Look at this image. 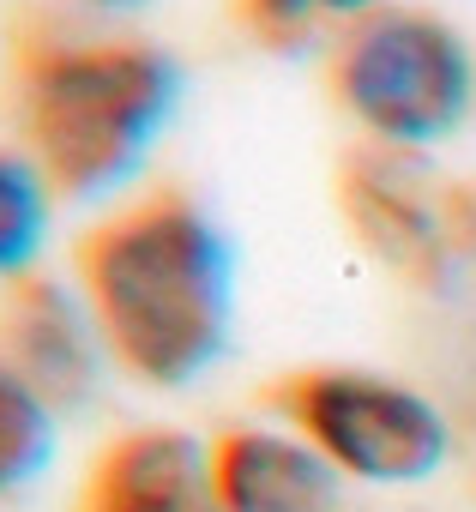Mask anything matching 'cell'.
Here are the masks:
<instances>
[{
	"label": "cell",
	"instance_id": "obj_1",
	"mask_svg": "<svg viewBox=\"0 0 476 512\" xmlns=\"http://www.w3.org/2000/svg\"><path fill=\"white\" fill-rule=\"evenodd\" d=\"M79 284L103 350L151 380H199L229 338V241L187 193H151L79 241Z\"/></svg>",
	"mask_w": 476,
	"mask_h": 512
},
{
	"label": "cell",
	"instance_id": "obj_2",
	"mask_svg": "<svg viewBox=\"0 0 476 512\" xmlns=\"http://www.w3.org/2000/svg\"><path fill=\"white\" fill-rule=\"evenodd\" d=\"M181 73L151 43H73L37 37L19 49L25 139L67 199L121 187L175 109Z\"/></svg>",
	"mask_w": 476,
	"mask_h": 512
},
{
	"label": "cell",
	"instance_id": "obj_3",
	"mask_svg": "<svg viewBox=\"0 0 476 512\" xmlns=\"http://www.w3.org/2000/svg\"><path fill=\"white\" fill-rule=\"evenodd\" d=\"M332 79H338L344 109L368 133L404 151L446 139L464 121L470 85H476L458 31L428 13H398V7L368 13L344 37Z\"/></svg>",
	"mask_w": 476,
	"mask_h": 512
},
{
	"label": "cell",
	"instance_id": "obj_4",
	"mask_svg": "<svg viewBox=\"0 0 476 512\" xmlns=\"http://www.w3.org/2000/svg\"><path fill=\"white\" fill-rule=\"evenodd\" d=\"M272 404L332 470L362 482H428L452 452L446 416L422 392L380 374H356V368L290 374L272 392Z\"/></svg>",
	"mask_w": 476,
	"mask_h": 512
},
{
	"label": "cell",
	"instance_id": "obj_5",
	"mask_svg": "<svg viewBox=\"0 0 476 512\" xmlns=\"http://www.w3.org/2000/svg\"><path fill=\"white\" fill-rule=\"evenodd\" d=\"M344 211L356 235L416 284L452 290L476 260V211L458 193H434L398 157H356L344 169Z\"/></svg>",
	"mask_w": 476,
	"mask_h": 512
},
{
	"label": "cell",
	"instance_id": "obj_6",
	"mask_svg": "<svg viewBox=\"0 0 476 512\" xmlns=\"http://www.w3.org/2000/svg\"><path fill=\"white\" fill-rule=\"evenodd\" d=\"M73 512H217L211 458L181 428L121 434L85 476Z\"/></svg>",
	"mask_w": 476,
	"mask_h": 512
},
{
	"label": "cell",
	"instance_id": "obj_7",
	"mask_svg": "<svg viewBox=\"0 0 476 512\" xmlns=\"http://www.w3.org/2000/svg\"><path fill=\"white\" fill-rule=\"evenodd\" d=\"M217 512H338L332 464L290 434L229 428L205 446Z\"/></svg>",
	"mask_w": 476,
	"mask_h": 512
},
{
	"label": "cell",
	"instance_id": "obj_8",
	"mask_svg": "<svg viewBox=\"0 0 476 512\" xmlns=\"http://www.w3.org/2000/svg\"><path fill=\"white\" fill-rule=\"evenodd\" d=\"M0 332H7V356H13L7 368H13L31 392H43L49 404H79V398H91L97 344H91V326H85L79 302H73L61 284H49V278H37V272L13 278L7 314H0Z\"/></svg>",
	"mask_w": 476,
	"mask_h": 512
},
{
	"label": "cell",
	"instance_id": "obj_9",
	"mask_svg": "<svg viewBox=\"0 0 476 512\" xmlns=\"http://www.w3.org/2000/svg\"><path fill=\"white\" fill-rule=\"evenodd\" d=\"M55 446V404L0 362V494L25 488Z\"/></svg>",
	"mask_w": 476,
	"mask_h": 512
},
{
	"label": "cell",
	"instance_id": "obj_10",
	"mask_svg": "<svg viewBox=\"0 0 476 512\" xmlns=\"http://www.w3.org/2000/svg\"><path fill=\"white\" fill-rule=\"evenodd\" d=\"M43 223H49L43 175L25 157L0 151V278H25V266L43 247Z\"/></svg>",
	"mask_w": 476,
	"mask_h": 512
},
{
	"label": "cell",
	"instance_id": "obj_11",
	"mask_svg": "<svg viewBox=\"0 0 476 512\" xmlns=\"http://www.w3.org/2000/svg\"><path fill=\"white\" fill-rule=\"evenodd\" d=\"M248 19V31L272 49H296L314 37L320 19H338V13H368L374 0H235Z\"/></svg>",
	"mask_w": 476,
	"mask_h": 512
},
{
	"label": "cell",
	"instance_id": "obj_12",
	"mask_svg": "<svg viewBox=\"0 0 476 512\" xmlns=\"http://www.w3.org/2000/svg\"><path fill=\"white\" fill-rule=\"evenodd\" d=\"M464 272L470 284H464V314H458V404L476 422V260Z\"/></svg>",
	"mask_w": 476,
	"mask_h": 512
},
{
	"label": "cell",
	"instance_id": "obj_13",
	"mask_svg": "<svg viewBox=\"0 0 476 512\" xmlns=\"http://www.w3.org/2000/svg\"><path fill=\"white\" fill-rule=\"evenodd\" d=\"M79 7H91V13H133V7H145V0H79Z\"/></svg>",
	"mask_w": 476,
	"mask_h": 512
}]
</instances>
